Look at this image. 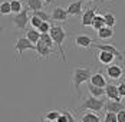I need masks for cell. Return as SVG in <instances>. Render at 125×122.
Returning a JSON list of instances; mask_svg holds the SVG:
<instances>
[{
  "label": "cell",
  "instance_id": "6da1fadb",
  "mask_svg": "<svg viewBox=\"0 0 125 122\" xmlns=\"http://www.w3.org/2000/svg\"><path fill=\"white\" fill-rule=\"evenodd\" d=\"M92 69L89 66H85V65H81V66H76L73 68V73H72V85L75 88V91L79 93L81 92V85L85 83V82H89L91 78H92Z\"/></svg>",
  "mask_w": 125,
  "mask_h": 122
},
{
  "label": "cell",
  "instance_id": "7a4b0ae2",
  "mask_svg": "<svg viewBox=\"0 0 125 122\" xmlns=\"http://www.w3.org/2000/svg\"><path fill=\"white\" fill-rule=\"evenodd\" d=\"M49 35L52 36V39H53V43L58 46V49H59V52H61V58H62L63 62H66V58H65V50H63V40L66 39V30L63 29L61 24H53L52 27H50V32Z\"/></svg>",
  "mask_w": 125,
  "mask_h": 122
},
{
  "label": "cell",
  "instance_id": "3957f363",
  "mask_svg": "<svg viewBox=\"0 0 125 122\" xmlns=\"http://www.w3.org/2000/svg\"><path fill=\"white\" fill-rule=\"evenodd\" d=\"M105 106V102L102 99H98V98H94V96H89L86 99L82 101V103L78 106V111H91V112H99V111L104 109Z\"/></svg>",
  "mask_w": 125,
  "mask_h": 122
},
{
  "label": "cell",
  "instance_id": "277c9868",
  "mask_svg": "<svg viewBox=\"0 0 125 122\" xmlns=\"http://www.w3.org/2000/svg\"><path fill=\"white\" fill-rule=\"evenodd\" d=\"M14 49H16V52H17V56H16L14 61L19 62L25 50H36V46H35L32 42H29L26 37H19V39L14 42Z\"/></svg>",
  "mask_w": 125,
  "mask_h": 122
},
{
  "label": "cell",
  "instance_id": "5b68a950",
  "mask_svg": "<svg viewBox=\"0 0 125 122\" xmlns=\"http://www.w3.org/2000/svg\"><path fill=\"white\" fill-rule=\"evenodd\" d=\"M29 9H23L20 13H17V14H14L12 17V23L14 24V27L16 29H19V30H25L27 23H30V17H29Z\"/></svg>",
  "mask_w": 125,
  "mask_h": 122
},
{
  "label": "cell",
  "instance_id": "8992f818",
  "mask_svg": "<svg viewBox=\"0 0 125 122\" xmlns=\"http://www.w3.org/2000/svg\"><path fill=\"white\" fill-rule=\"evenodd\" d=\"M105 73H106V76H108L109 79H112V81H118V79H122L125 71H124V68H122V66L112 63V65L106 66Z\"/></svg>",
  "mask_w": 125,
  "mask_h": 122
},
{
  "label": "cell",
  "instance_id": "52a82bcc",
  "mask_svg": "<svg viewBox=\"0 0 125 122\" xmlns=\"http://www.w3.org/2000/svg\"><path fill=\"white\" fill-rule=\"evenodd\" d=\"M105 96L109 101H116V102H122V98L118 92V85L115 83H108L105 86Z\"/></svg>",
  "mask_w": 125,
  "mask_h": 122
},
{
  "label": "cell",
  "instance_id": "ba28073f",
  "mask_svg": "<svg viewBox=\"0 0 125 122\" xmlns=\"http://www.w3.org/2000/svg\"><path fill=\"white\" fill-rule=\"evenodd\" d=\"M92 48L98 49V50H102V52H109V53H114V55L116 56V59H119V61H125L124 53H122V52H119V50L115 48L114 45H98V43H94V45H92Z\"/></svg>",
  "mask_w": 125,
  "mask_h": 122
},
{
  "label": "cell",
  "instance_id": "9c48e42d",
  "mask_svg": "<svg viewBox=\"0 0 125 122\" xmlns=\"http://www.w3.org/2000/svg\"><path fill=\"white\" fill-rule=\"evenodd\" d=\"M96 10H98V7L95 6V7L86 9L85 12L82 13V20H81V23H82L83 27L92 26V22H94V19H95V16H96Z\"/></svg>",
  "mask_w": 125,
  "mask_h": 122
},
{
  "label": "cell",
  "instance_id": "30bf717a",
  "mask_svg": "<svg viewBox=\"0 0 125 122\" xmlns=\"http://www.w3.org/2000/svg\"><path fill=\"white\" fill-rule=\"evenodd\" d=\"M94 43H95L94 39L89 37L88 35H83V33H82V35H78V36L75 37V45L81 49H89Z\"/></svg>",
  "mask_w": 125,
  "mask_h": 122
},
{
  "label": "cell",
  "instance_id": "8fae6325",
  "mask_svg": "<svg viewBox=\"0 0 125 122\" xmlns=\"http://www.w3.org/2000/svg\"><path fill=\"white\" fill-rule=\"evenodd\" d=\"M104 109L106 111V112H112V113H118V112H121V111L125 109L124 103L122 102H116V101H106L105 102V106H104Z\"/></svg>",
  "mask_w": 125,
  "mask_h": 122
},
{
  "label": "cell",
  "instance_id": "7c38bea8",
  "mask_svg": "<svg viewBox=\"0 0 125 122\" xmlns=\"http://www.w3.org/2000/svg\"><path fill=\"white\" fill-rule=\"evenodd\" d=\"M36 55H38V58H42V59H48L50 55H53V49L48 48V46H45L40 40H39L38 43H36Z\"/></svg>",
  "mask_w": 125,
  "mask_h": 122
},
{
  "label": "cell",
  "instance_id": "4fadbf2b",
  "mask_svg": "<svg viewBox=\"0 0 125 122\" xmlns=\"http://www.w3.org/2000/svg\"><path fill=\"white\" fill-rule=\"evenodd\" d=\"M50 16H52V20H56V22H66L68 17H69L66 9H63V7H61V6L55 7Z\"/></svg>",
  "mask_w": 125,
  "mask_h": 122
},
{
  "label": "cell",
  "instance_id": "5bb4252c",
  "mask_svg": "<svg viewBox=\"0 0 125 122\" xmlns=\"http://www.w3.org/2000/svg\"><path fill=\"white\" fill-rule=\"evenodd\" d=\"M82 7H83V0H76V1H72L68 6L66 12H68L69 16H79L82 13Z\"/></svg>",
  "mask_w": 125,
  "mask_h": 122
},
{
  "label": "cell",
  "instance_id": "9a60e30c",
  "mask_svg": "<svg viewBox=\"0 0 125 122\" xmlns=\"http://www.w3.org/2000/svg\"><path fill=\"white\" fill-rule=\"evenodd\" d=\"M98 61H99V63H102V65H106V66H109V65H112L114 61L116 59V56L114 55V53H109V52H102V50H99V53H98Z\"/></svg>",
  "mask_w": 125,
  "mask_h": 122
},
{
  "label": "cell",
  "instance_id": "2e32d148",
  "mask_svg": "<svg viewBox=\"0 0 125 122\" xmlns=\"http://www.w3.org/2000/svg\"><path fill=\"white\" fill-rule=\"evenodd\" d=\"M89 83H91V85H95V86H99V88H105V86L108 85V81H106V78H105L101 72H96V73L92 75Z\"/></svg>",
  "mask_w": 125,
  "mask_h": 122
},
{
  "label": "cell",
  "instance_id": "e0dca14e",
  "mask_svg": "<svg viewBox=\"0 0 125 122\" xmlns=\"http://www.w3.org/2000/svg\"><path fill=\"white\" fill-rule=\"evenodd\" d=\"M88 92H89L91 96L98 98V99H101L102 96H105V88H99V86L91 85L89 82H88Z\"/></svg>",
  "mask_w": 125,
  "mask_h": 122
},
{
  "label": "cell",
  "instance_id": "ac0fdd59",
  "mask_svg": "<svg viewBox=\"0 0 125 122\" xmlns=\"http://www.w3.org/2000/svg\"><path fill=\"white\" fill-rule=\"evenodd\" d=\"M25 37L29 40V42H32V43L36 46V43L40 40V32H39L38 29H29V30L26 32Z\"/></svg>",
  "mask_w": 125,
  "mask_h": 122
},
{
  "label": "cell",
  "instance_id": "d6986e66",
  "mask_svg": "<svg viewBox=\"0 0 125 122\" xmlns=\"http://www.w3.org/2000/svg\"><path fill=\"white\" fill-rule=\"evenodd\" d=\"M111 37H114V29L112 27L105 26V27H102V29L98 30V39L108 40V39H111Z\"/></svg>",
  "mask_w": 125,
  "mask_h": 122
},
{
  "label": "cell",
  "instance_id": "ffe728a7",
  "mask_svg": "<svg viewBox=\"0 0 125 122\" xmlns=\"http://www.w3.org/2000/svg\"><path fill=\"white\" fill-rule=\"evenodd\" d=\"M43 0H27V9L33 13L43 10Z\"/></svg>",
  "mask_w": 125,
  "mask_h": 122
},
{
  "label": "cell",
  "instance_id": "44dd1931",
  "mask_svg": "<svg viewBox=\"0 0 125 122\" xmlns=\"http://www.w3.org/2000/svg\"><path fill=\"white\" fill-rule=\"evenodd\" d=\"M81 122H101V116L96 113V112H86L82 115L81 118Z\"/></svg>",
  "mask_w": 125,
  "mask_h": 122
},
{
  "label": "cell",
  "instance_id": "7402d4cb",
  "mask_svg": "<svg viewBox=\"0 0 125 122\" xmlns=\"http://www.w3.org/2000/svg\"><path fill=\"white\" fill-rule=\"evenodd\" d=\"M92 27H94L96 32H98L99 29H102V27H105V19H104V16L96 14L95 19H94V22H92Z\"/></svg>",
  "mask_w": 125,
  "mask_h": 122
},
{
  "label": "cell",
  "instance_id": "603a6c76",
  "mask_svg": "<svg viewBox=\"0 0 125 122\" xmlns=\"http://www.w3.org/2000/svg\"><path fill=\"white\" fill-rule=\"evenodd\" d=\"M40 42L45 45V46H48V48L53 49L55 46V43H53V39L50 36L49 33H40Z\"/></svg>",
  "mask_w": 125,
  "mask_h": 122
},
{
  "label": "cell",
  "instance_id": "cb8c5ba5",
  "mask_svg": "<svg viewBox=\"0 0 125 122\" xmlns=\"http://www.w3.org/2000/svg\"><path fill=\"white\" fill-rule=\"evenodd\" d=\"M104 19H105V26L112 27L114 29V26H115V23H116L115 14H114V13H105V14H104Z\"/></svg>",
  "mask_w": 125,
  "mask_h": 122
},
{
  "label": "cell",
  "instance_id": "d4e9b609",
  "mask_svg": "<svg viewBox=\"0 0 125 122\" xmlns=\"http://www.w3.org/2000/svg\"><path fill=\"white\" fill-rule=\"evenodd\" d=\"M10 9H12V13L17 14L23 10V6H22V1L20 0H10Z\"/></svg>",
  "mask_w": 125,
  "mask_h": 122
},
{
  "label": "cell",
  "instance_id": "484cf974",
  "mask_svg": "<svg viewBox=\"0 0 125 122\" xmlns=\"http://www.w3.org/2000/svg\"><path fill=\"white\" fill-rule=\"evenodd\" d=\"M12 9H10V1H1L0 3V14L1 16H6V14H10Z\"/></svg>",
  "mask_w": 125,
  "mask_h": 122
},
{
  "label": "cell",
  "instance_id": "4316f807",
  "mask_svg": "<svg viewBox=\"0 0 125 122\" xmlns=\"http://www.w3.org/2000/svg\"><path fill=\"white\" fill-rule=\"evenodd\" d=\"M59 116H61V111H48L46 115H45V118L52 121V122H56Z\"/></svg>",
  "mask_w": 125,
  "mask_h": 122
},
{
  "label": "cell",
  "instance_id": "83f0119b",
  "mask_svg": "<svg viewBox=\"0 0 125 122\" xmlns=\"http://www.w3.org/2000/svg\"><path fill=\"white\" fill-rule=\"evenodd\" d=\"M33 14H36L39 19L42 20V22H50L52 20V16L50 14H48L46 12H43V10H39V12H35Z\"/></svg>",
  "mask_w": 125,
  "mask_h": 122
},
{
  "label": "cell",
  "instance_id": "f1b7e54d",
  "mask_svg": "<svg viewBox=\"0 0 125 122\" xmlns=\"http://www.w3.org/2000/svg\"><path fill=\"white\" fill-rule=\"evenodd\" d=\"M42 23H43V22L39 19L36 14H32V17H30V26H32V29H39Z\"/></svg>",
  "mask_w": 125,
  "mask_h": 122
},
{
  "label": "cell",
  "instance_id": "f546056e",
  "mask_svg": "<svg viewBox=\"0 0 125 122\" xmlns=\"http://www.w3.org/2000/svg\"><path fill=\"white\" fill-rule=\"evenodd\" d=\"M50 27H52L50 22H43V23L40 24V27H39L38 30L40 32V33H49V32H50Z\"/></svg>",
  "mask_w": 125,
  "mask_h": 122
},
{
  "label": "cell",
  "instance_id": "4dcf8cb0",
  "mask_svg": "<svg viewBox=\"0 0 125 122\" xmlns=\"http://www.w3.org/2000/svg\"><path fill=\"white\" fill-rule=\"evenodd\" d=\"M104 122H118L116 113H112V112H106V113H105V118H104Z\"/></svg>",
  "mask_w": 125,
  "mask_h": 122
},
{
  "label": "cell",
  "instance_id": "1f68e13d",
  "mask_svg": "<svg viewBox=\"0 0 125 122\" xmlns=\"http://www.w3.org/2000/svg\"><path fill=\"white\" fill-rule=\"evenodd\" d=\"M118 92H119L121 98H124L125 99V81H122V82L118 83Z\"/></svg>",
  "mask_w": 125,
  "mask_h": 122
},
{
  "label": "cell",
  "instance_id": "d6a6232c",
  "mask_svg": "<svg viewBox=\"0 0 125 122\" xmlns=\"http://www.w3.org/2000/svg\"><path fill=\"white\" fill-rule=\"evenodd\" d=\"M62 112L66 115V116H68V121H69V122H78V121L75 119V116L72 115V112H69V111H66V109H63Z\"/></svg>",
  "mask_w": 125,
  "mask_h": 122
},
{
  "label": "cell",
  "instance_id": "836d02e7",
  "mask_svg": "<svg viewBox=\"0 0 125 122\" xmlns=\"http://www.w3.org/2000/svg\"><path fill=\"white\" fill-rule=\"evenodd\" d=\"M116 118H118V122H125V109L121 111L116 113Z\"/></svg>",
  "mask_w": 125,
  "mask_h": 122
},
{
  "label": "cell",
  "instance_id": "e575fe53",
  "mask_svg": "<svg viewBox=\"0 0 125 122\" xmlns=\"http://www.w3.org/2000/svg\"><path fill=\"white\" fill-rule=\"evenodd\" d=\"M56 122H69V121H68V116H66L63 112H61V116L58 118V121Z\"/></svg>",
  "mask_w": 125,
  "mask_h": 122
},
{
  "label": "cell",
  "instance_id": "d590c367",
  "mask_svg": "<svg viewBox=\"0 0 125 122\" xmlns=\"http://www.w3.org/2000/svg\"><path fill=\"white\" fill-rule=\"evenodd\" d=\"M43 3H45V4H50V3H52V0H43Z\"/></svg>",
  "mask_w": 125,
  "mask_h": 122
},
{
  "label": "cell",
  "instance_id": "8d00e7d4",
  "mask_svg": "<svg viewBox=\"0 0 125 122\" xmlns=\"http://www.w3.org/2000/svg\"><path fill=\"white\" fill-rule=\"evenodd\" d=\"M40 122H52V121H49V119H46V118H43V119H42Z\"/></svg>",
  "mask_w": 125,
  "mask_h": 122
},
{
  "label": "cell",
  "instance_id": "74e56055",
  "mask_svg": "<svg viewBox=\"0 0 125 122\" xmlns=\"http://www.w3.org/2000/svg\"><path fill=\"white\" fill-rule=\"evenodd\" d=\"M1 32H3V27H1V26H0V33H1Z\"/></svg>",
  "mask_w": 125,
  "mask_h": 122
},
{
  "label": "cell",
  "instance_id": "f35d334b",
  "mask_svg": "<svg viewBox=\"0 0 125 122\" xmlns=\"http://www.w3.org/2000/svg\"><path fill=\"white\" fill-rule=\"evenodd\" d=\"M122 103H124V106H125V99H124V101H122Z\"/></svg>",
  "mask_w": 125,
  "mask_h": 122
},
{
  "label": "cell",
  "instance_id": "ab89813d",
  "mask_svg": "<svg viewBox=\"0 0 125 122\" xmlns=\"http://www.w3.org/2000/svg\"><path fill=\"white\" fill-rule=\"evenodd\" d=\"M86 1H94V0H86Z\"/></svg>",
  "mask_w": 125,
  "mask_h": 122
}]
</instances>
